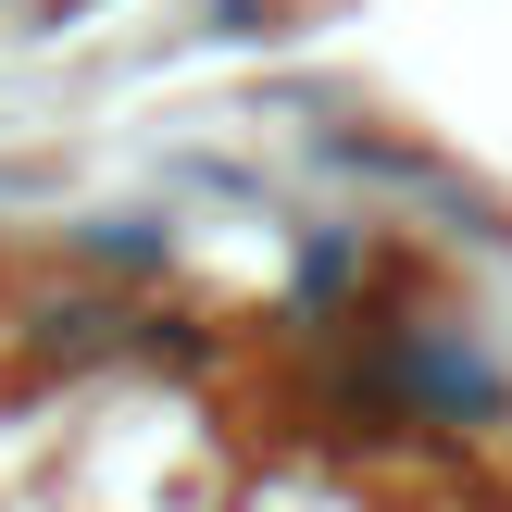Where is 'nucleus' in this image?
<instances>
[{"mask_svg":"<svg viewBox=\"0 0 512 512\" xmlns=\"http://www.w3.org/2000/svg\"><path fill=\"white\" fill-rule=\"evenodd\" d=\"M400 388L438 400V413H500V375L475 350H450V338H400Z\"/></svg>","mask_w":512,"mask_h":512,"instance_id":"1","label":"nucleus"},{"mask_svg":"<svg viewBox=\"0 0 512 512\" xmlns=\"http://www.w3.org/2000/svg\"><path fill=\"white\" fill-rule=\"evenodd\" d=\"M88 250H100V263H163V225H150V213H113V225H88Z\"/></svg>","mask_w":512,"mask_h":512,"instance_id":"2","label":"nucleus"}]
</instances>
